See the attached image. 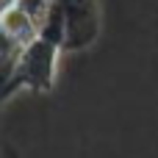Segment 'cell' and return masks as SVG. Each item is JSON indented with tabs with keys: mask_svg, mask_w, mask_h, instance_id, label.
<instances>
[{
	"mask_svg": "<svg viewBox=\"0 0 158 158\" xmlns=\"http://www.w3.org/2000/svg\"><path fill=\"white\" fill-rule=\"evenodd\" d=\"M100 31V0H53L39 33H47L61 42L64 53H81L97 42Z\"/></svg>",
	"mask_w": 158,
	"mask_h": 158,
	"instance_id": "1",
	"label": "cell"
},
{
	"mask_svg": "<svg viewBox=\"0 0 158 158\" xmlns=\"http://www.w3.org/2000/svg\"><path fill=\"white\" fill-rule=\"evenodd\" d=\"M61 56L64 47L53 36L36 33L33 39H28L17 50V78L22 83V92H36V94L53 92Z\"/></svg>",
	"mask_w": 158,
	"mask_h": 158,
	"instance_id": "2",
	"label": "cell"
},
{
	"mask_svg": "<svg viewBox=\"0 0 158 158\" xmlns=\"http://www.w3.org/2000/svg\"><path fill=\"white\" fill-rule=\"evenodd\" d=\"M17 92H22V83L17 78V53L0 56V106L8 103Z\"/></svg>",
	"mask_w": 158,
	"mask_h": 158,
	"instance_id": "3",
	"label": "cell"
}]
</instances>
